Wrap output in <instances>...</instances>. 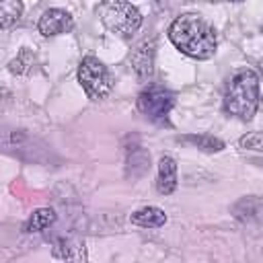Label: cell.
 I'll use <instances>...</instances> for the list:
<instances>
[{"mask_svg":"<svg viewBox=\"0 0 263 263\" xmlns=\"http://www.w3.org/2000/svg\"><path fill=\"white\" fill-rule=\"evenodd\" d=\"M23 12V4L16 0H6L0 2V27L2 29H10L14 23H18Z\"/></svg>","mask_w":263,"mask_h":263,"instance_id":"obj_15","label":"cell"},{"mask_svg":"<svg viewBox=\"0 0 263 263\" xmlns=\"http://www.w3.org/2000/svg\"><path fill=\"white\" fill-rule=\"evenodd\" d=\"M51 255L64 263H88L86 242L76 236H60L53 242Z\"/></svg>","mask_w":263,"mask_h":263,"instance_id":"obj_8","label":"cell"},{"mask_svg":"<svg viewBox=\"0 0 263 263\" xmlns=\"http://www.w3.org/2000/svg\"><path fill=\"white\" fill-rule=\"evenodd\" d=\"M78 82L92 101H101L113 90V76L109 68L95 55L82 58L78 66Z\"/></svg>","mask_w":263,"mask_h":263,"instance_id":"obj_4","label":"cell"},{"mask_svg":"<svg viewBox=\"0 0 263 263\" xmlns=\"http://www.w3.org/2000/svg\"><path fill=\"white\" fill-rule=\"evenodd\" d=\"M259 107V76L253 70H240L236 72L226 86L224 92V109L226 113L249 121L253 119L255 111Z\"/></svg>","mask_w":263,"mask_h":263,"instance_id":"obj_2","label":"cell"},{"mask_svg":"<svg viewBox=\"0 0 263 263\" xmlns=\"http://www.w3.org/2000/svg\"><path fill=\"white\" fill-rule=\"evenodd\" d=\"M261 31H263V25H261Z\"/></svg>","mask_w":263,"mask_h":263,"instance_id":"obj_19","label":"cell"},{"mask_svg":"<svg viewBox=\"0 0 263 263\" xmlns=\"http://www.w3.org/2000/svg\"><path fill=\"white\" fill-rule=\"evenodd\" d=\"M125 152H127V158H125L127 177H132V179L142 177L150 168V154L142 146H129Z\"/></svg>","mask_w":263,"mask_h":263,"instance_id":"obj_12","label":"cell"},{"mask_svg":"<svg viewBox=\"0 0 263 263\" xmlns=\"http://www.w3.org/2000/svg\"><path fill=\"white\" fill-rule=\"evenodd\" d=\"M261 76H263V64H261Z\"/></svg>","mask_w":263,"mask_h":263,"instance_id":"obj_18","label":"cell"},{"mask_svg":"<svg viewBox=\"0 0 263 263\" xmlns=\"http://www.w3.org/2000/svg\"><path fill=\"white\" fill-rule=\"evenodd\" d=\"M129 220L132 224L142 226V228H160L166 222V214L156 205H146V208L136 210Z\"/></svg>","mask_w":263,"mask_h":263,"instance_id":"obj_11","label":"cell"},{"mask_svg":"<svg viewBox=\"0 0 263 263\" xmlns=\"http://www.w3.org/2000/svg\"><path fill=\"white\" fill-rule=\"evenodd\" d=\"M238 146L242 150H255L263 152V132H249L238 140Z\"/></svg>","mask_w":263,"mask_h":263,"instance_id":"obj_17","label":"cell"},{"mask_svg":"<svg viewBox=\"0 0 263 263\" xmlns=\"http://www.w3.org/2000/svg\"><path fill=\"white\" fill-rule=\"evenodd\" d=\"M173 107H175V92H171L164 86L150 84L138 95V109L152 123L158 125L168 123V113Z\"/></svg>","mask_w":263,"mask_h":263,"instance_id":"obj_5","label":"cell"},{"mask_svg":"<svg viewBox=\"0 0 263 263\" xmlns=\"http://www.w3.org/2000/svg\"><path fill=\"white\" fill-rule=\"evenodd\" d=\"M33 66H35V53H33V49L23 47V49L18 51V55H16L14 60H10L8 70H10L12 74H29Z\"/></svg>","mask_w":263,"mask_h":263,"instance_id":"obj_16","label":"cell"},{"mask_svg":"<svg viewBox=\"0 0 263 263\" xmlns=\"http://www.w3.org/2000/svg\"><path fill=\"white\" fill-rule=\"evenodd\" d=\"M72 29H74V18L68 10H62V8L45 10L37 23V31L45 37H55V35L68 33Z\"/></svg>","mask_w":263,"mask_h":263,"instance_id":"obj_7","label":"cell"},{"mask_svg":"<svg viewBox=\"0 0 263 263\" xmlns=\"http://www.w3.org/2000/svg\"><path fill=\"white\" fill-rule=\"evenodd\" d=\"M168 39L181 53L193 60H210L218 47L216 31L197 12H185L177 16L168 27Z\"/></svg>","mask_w":263,"mask_h":263,"instance_id":"obj_1","label":"cell"},{"mask_svg":"<svg viewBox=\"0 0 263 263\" xmlns=\"http://www.w3.org/2000/svg\"><path fill=\"white\" fill-rule=\"evenodd\" d=\"M232 214L240 222H259L263 218V197L261 195H245L232 205Z\"/></svg>","mask_w":263,"mask_h":263,"instance_id":"obj_9","label":"cell"},{"mask_svg":"<svg viewBox=\"0 0 263 263\" xmlns=\"http://www.w3.org/2000/svg\"><path fill=\"white\" fill-rule=\"evenodd\" d=\"M99 14H101L103 25L111 33L125 37V39L132 37L142 25V12L129 2H119V0L105 2V4H101Z\"/></svg>","mask_w":263,"mask_h":263,"instance_id":"obj_3","label":"cell"},{"mask_svg":"<svg viewBox=\"0 0 263 263\" xmlns=\"http://www.w3.org/2000/svg\"><path fill=\"white\" fill-rule=\"evenodd\" d=\"M156 189L162 195H171L177 189V162L171 156H162L158 160V177H156Z\"/></svg>","mask_w":263,"mask_h":263,"instance_id":"obj_10","label":"cell"},{"mask_svg":"<svg viewBox=\"0 0 263 263\" xmlns=\"http://www.w3.org/2000/svg\"><path fill=\"white\" fill-rule=\"evenodd\" d=\"M154 53H156V39L154 37L140 41L132 49L129 62H132V68H134V72L140 80H150L152 78V74H154Z\"/></svg>","mask_w":263,"mask_h":263,"instance_id":"obj_6","label":"cell"},{"mask_svg":"<svg viewBox=\"0 0 263 263\" xmlns=\"http://www.w3.org/2000/svg\"><path fill=\"white\" fill-rule=\"evenodd\" d=\"M53 222H55V212L51 208H39L29 216L23 230L25 232H41V230L49 228Z\"/></svg>","mask_w":263,"mask_h":263,"instance_id":"obj_13","label":"cell"},{"mask_svg":"<svg viewBox=\"0 0 263 263\" xmlns=\"http://www.w3.org/2000/svg\"><path fill=\"white\" fill-rule=\"evenodd\" d=\"M183 142H189L193 146H197L199 150H205V152H220L224 148V142L216 136H208V134H189V136H183L181 138Z\"/></svg>","mask_w":263,"mask_h":263,"instance_id":"obj_14","label":"cell"}]
</instances>
